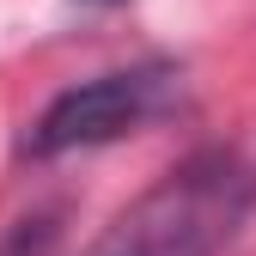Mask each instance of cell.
Returning <instances> with one entry per match:
<instances>
[{"label": "cell", "instance_id": "cell-3", "mask_svg": "<svg viewBox=\"0 0 256 256\" xmlns=\"http://www.w3.org/2000/svg\"><path fill=\"white\" fill-rule=\"evenodd\" d=\"M55 238H61L55 214H24V220H12V226H6L0 256H55Z\"/></svg>", "mask_w": 256, "mask_h": 256}, {"label": "cell", "instance_id": "cell-1", "mask_svg": "<svg viewBox=\"0 0 256 256\" xmlns=\"http://www.w3.org/2000/svg\"><path fill=\"white\" fill-rule=\"evenodd\" d=\"M256 214V165L238 146H202L140 189L86 256H220Z\"/></svg>", "mask_w": 256, "mask_h": 256}, {"label": "cell", "instance_id": "cell-2", "mask_svg": "<svg viewBox=\"0 0 256 256\" xmlns=\"http://www.w3.org/2000/svg\"><path fill=\"white\" fill-rule=\"evenodd\" d=\"M183 74L171 61H134V68H110L92 74L68 92H55L43 104V116L24 128L18 152L24 158H68V152H92L110 146L122 134H140L152 116H165L177 98Z\"/></svg>", "mask_w": 256, "mask_h": 256}]
</instances>
